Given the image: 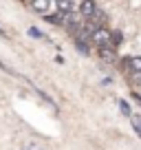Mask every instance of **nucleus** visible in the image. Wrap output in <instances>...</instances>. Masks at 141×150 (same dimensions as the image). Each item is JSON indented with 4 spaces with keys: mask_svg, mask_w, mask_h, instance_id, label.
Returning <instances> with one entry per match:
<instances>
[{
    "mask_svg": "<svg viewBox=\"0 0 141 150\" xmlns=\"http://www.w3.org/2000/svg\"><path fill=\"white\" fill-rule=\"evenodd\" d=\"M110 35H113V31H108L106 27H99V29L93 31L90 40H93L95 44H99V47H110Z\"/></svg>",
    "mask_w": 141,
    "mask_h": 150,
    "instance_id": "obj_1",
    "label": "nucleus"
},
{
    "mask_svg": "<svg viewBox=\"0 0 141 150\" xmlns=\"http://www.w3.org/2000/svg\"><path fill=\"white\" fill-rule=\"evenodd\" d=\"M51 7L55 9V0H31V9L42 13V16H47V11L51 9Z\"/></svg>",
    "mask_w": 141,
    "mask_h": 150,
    "instance_id": "obj_2",
    "label": "nucleus"
},
{
    "mask_svg": "<svg viewBox=\"0 0 141 150\" xmlns=\"http://www.w3.org/2000/svg\"><path fill=\"white\" fill-rule=\"evenodd\" d=\"M55 11L62 16H68L73 11V0H55Z\"/></svg>",
    "mask_w": 141,
    "mask_h": 150,
    "instance_id": "obj_3",
    "label": "nucleus"
},
{
    "mask_svg": "<svg viewBox=\"0 0 141 150\" xmlns=\"http://www.w3.org/2000/svg\"><path fill=\"white\" fill-rule=\"evenodd\" d=\"M82 16H86V18H90V16H95V11H97V9H95V2H93V0H84V2H82Z\"/></svg>",
    "mask_w": 141,
    "mask_h": 150,
    "instance_id": "obj_4",
    "label": "nucleus"
},
{
    "mask_svg": "<svg viewBox=\"0 0 141 150\" xmlns=\"http://www.w3.org/2000/svg\"><path fill=\"white\" fill-rule=\"evenodd\" d=\"M99 55H102V60H106V62H115V49L113 47H99Z\"/></svg>",
    "mask_w": 141,
    "mask_h": 150,
    "instance_id": "obj_5",
    "label": "nucleus"
},
{
    "mask_svg": "<svg viewBox=\"0 0 141 150\" xmlns=\"http://www.w3.org/2000/svg\"><path fill=\"white\" fill-rule=\"evenodd\" d=\"M33 88H35V93H38V95H40V97H42V99H44V102H47V104H49V106H53V110H57V104H55V99H53V97H49V95H47V93H44V91H42V88H40V86H33Z\"/></svg>",
    "mask_w": 141,
    "mask_h": 150,
    "instance_id": "obj_6",
    "label": "nucleus"
},
{
    "mask_svg": "<svg viewBox=\"0 0 141 150\" xmlns=\"http://www.w3.org/2000/svg\"><path fill=\"white\" fill-rule=\"evenodd\" d=\"M126 66L132 71V73H137V75H139V73H141V57H130Z\"/></svg>",
    "mask_w": 141,
    "mask_h": 150,
    "instance_id": "obj_7",
    "label": "nucleus"
},
{
    "mask_svg": "<svg viewBox=\"0 0 141 150\" xmlns=\"http://www.w3.org/2000/svg\"><path fill=\"white\" fill-rule=\"evenodd\" d=\"M130 122H132V128H135V130H137V135L141 137V117H139V115H135V112H132V115H130Z\"/></svg>",
    "mask_w": 141,
    "mask_h": 150,
    "instance_id": "obj_8",
    "label": "nucleus"
},
{
    "mask_svg": "<svg viewBox=\"0 0 141 150\" xmlns=\"http://www.w3.org/2000/svg\"><path fill=\"white\" fill-rule=\"evenodd\" d=\"M119 44H121V33L119 31H113V35H110V47H119Z\"/></svg>",
    "mask_w": 141,
    "mask_h": 150,
    "instance_id": "obj_9",
    "label": "nucleus"
},
{
    "mask_svg": "<svg viewBox=\"0 0 141 150\" xmlns=\"http://www.w3.org/2000/svg\"><path fill=\"white\" fill-rule=\"evenodd\" d=\"M119 110H121L126 117H130V115H132V110H130V106H128V102H123V99H119Z\"/></svg>",
    "mask_w": 141,
    "mask_h": 150,
    "instance_id": "obj_10",
    "label": "nucleus"
},
{
    "mask_svg": "<svg viewBox=\"0 0 141 150\" xmlns=\"http://www.w3.org/2000/svg\"><path fill=\"white\" fill-rule=\"evenodd\" d=\"M75 47L80 53H84V55H88V47H86V40H75Z\"/></svg>",
    "mask_w": 141,
    "mask_h": 150,
    "instance_id": "obj_11",
    "label": "nucleus"
},
{
    "mask_svg": "<svg viewBox=\"0 0 141 150\" xmlns=\"http://www.w3.org/2000/svg\"><path fill=\"white\" fill-rule=\"evenodd\" d=\"M29 35H31V38H44L42 33L38 31V29H29Z\"/></svg>",
    "mask_w": 141,
    "mask_h": 150,
    "instance_id": "obj_12",
    "label": "nucleus"
},
{
    "mask_svg": "<svg viewBox=\"0 0 141 150\" xmlns=\"http://www.w3.org/2000/svg\"><path fill=\"white\" fill-rule=\"evenodd\" d=\"M137 84H139V86H141V73H139V77H137Z\"/></svg>",
    "mask_w": 141,
    "mask_h": 150,
    "instance_id": "obj_13",
    "label": "nucleus"
},
{
    "mask_svg": "<svg viewBox=\"0 0 141 150\" xmlns=\"http://www.w3.org/2000/svg\"><path fill=\"white\" fill-rule=\"evenodd\" d=\"M0 35H2V38H7V33H5V31H2V29H0Z\"/></svg>",
    "mask_w": 141,
    "mask_h": 150,
    "instance_id": "obj_14",
    "label": "nucleus"
}]
</instances>
